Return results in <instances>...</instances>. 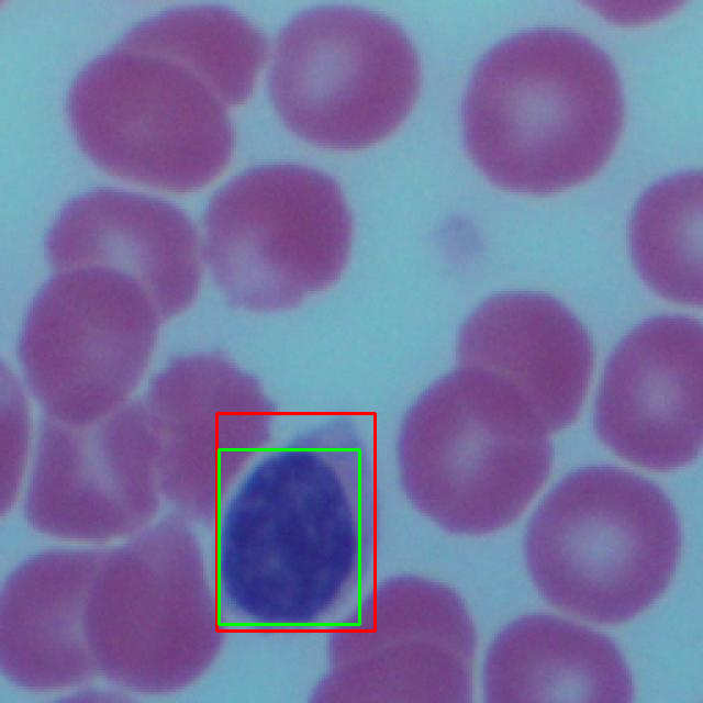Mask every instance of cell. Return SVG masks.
Masks as SVG:
<instances>
[{
	"label": "cell",
	"instance_id": "obj_1",
	"mask_svg": "<svg viewBox=\"0 0 703 703\" xmlns=\"http://www.w3.org/2000/svg\"><path fill=\"white\" fill-rule=\"evenodd\" d=\"M375 481L350 419L270 450L220 520L221 585L253 624L321 622L357 587L375 539Z\"/></svg>",
	"mask_w": 703,
	"mask_h": 703
},
{
	"label": "cell",
	"instance_id": "obj_2",
	"mask_svg": "<svg viewBox=\"0 0 703 703\" xmlns=\"http://www.w3.org/2000/svg\"><path fill=\"white\" fill-rule=\"evenodd\" d=\"M467 152L496 187L551 194L585 182L611 157L624 98L610 56L585 35L536 27L493 46L462 108Z\"/></svg>",
	"mask_w": 703,
	"mask_h": 703
},
{
	"label": "cell",
	"instance_id": "obj_3",
	"mask_svg": "<svg viewBox=\"0 0 703 703\" xmlns=\"http://www.w3.org/2000/svg\"><path fill=\"white\" fill-rule=\"evenodd\" d=\"M234 105L217 79L137 24L80 70L66 109L78 145L99 168L137 185L191 192L231 160Z\"/></svg>",
	"mask_w": 703,
	"mask_h": 703
},
{
	"label": "cell",
	"instance_id": "obj_4",
	"mask_svg": "<svg viewBox=\"0 0 703 703\" xmlns=\"http://www.w3.org/2000/svg\"><path fill=\"white\" fill-rule=\"evenodd\" d=\"M677 511L654 482L615 467L563 478L532 516L524 556L539 594L587 622L626 623L667 590L681 554Z\"/></svg>",
	"mask_w": 703,
	"mask_h": 703
},
{
	"label": "cell",
	"instance_id": "obj_5",
	"mask_svg": "<svg viewBox=\"0 0 703 703\" xmlns=\"http://www.w3.org/2000/svg\"><path fill=\"white\" fill-rule=\"evenodd\" d=\"M549 436L494 380L457 368L428 387L402 420L403 491L450 533H494L517 520L548 479Z\"/></svg>",
	"mask_w": 703,
	"mask_h": 703
},
{
	"label": "cell",
	"instance_id": "obj_6",
	"mask_svg": "<svg viewBox=\"0 0 703 703\" xmlns=\"http://www.w3.org/2000/svg\"><path fill=\"white\" fill-rule=\"evenodd\" d=\"M353 219L338 183L291 163L256 166L211 198L203 257L234 306L276 312L299 306L341 277Z\"/></svg>",
	"mask_w": 703,
	"mask_h": 703
},
{
	"label": "cell",
	"instance_id": "obj_7",
	"mask_svg": "<svg viewBox=\"0 0 703 703\" xmlns=\"http://www.w3.org/2000/svg\"><path fill=\"white\" fill-rule=\"evenodd\" d=\"M287 126L321 147L357 149L393 132L420 89L416 51L387 15L322 5L280 31L269 78Z\"/></svg>",
	"mask_w": 703,
	"mask_h": 703
},
{
	"label": "cell",
	"instance_id": "obj_8",
	"mask_svg": "<svg viewBox=\"0 0 703 703\" xmlns=\"http://www.w3.org/2000/svg\"><path fill=\"white\" fill-rule=\"evenodd\" d=\"M161 322L147 292L121 272H57L35 295L19 339L26 383L46 417L83 425L125 405Z\"/></svg>",
	"mask_w": 703,
	"mask_h": 703
},
{
	"label": "cell",
	"instance_id": "obj_9",
	"mask_svg": "<svg viewBox=\"0 0 703 703\" xmlns=\"http://www.w3.org/2000/svg\"><path fill=\"white\" fill-rule=\"evenodd\" d=\"M476 648L473 621L454 589L397 577L333 633L317 700L468 702Z\"/></svg>",
	"mask_w": 703,
	"mask_h": 703
},
{
	"label": "cell",
	"instance_id": "obj_10",
	"mask_svg": "<svg viewBox=\"0 0 703 703\" xmlns=\"http://www.w3.org/2000/svg\"><path fill=\"white\" fill-rule=\"evenodd\" d=\"M143 403L163 484L196 514L214 513L227 482L266 447L276 415L258 380L215 353L170 360Z\"/></svg>",
	"mask_w": 703,
	"mask_h": 703
},
{
	"label": "cell",
	"instance_id": "obj_11",
	"mask_svg": "<svg viewBox=\"0 0 703 703\" xmlns=\"http://www.w3.org/2000/svg\"><path fill=\"white\" fill-rule=\"evenodd\" d=\"M701 324L663 315L634 328L611 355L594 424L618 457L654 471L693 461L703 436Z\"/></svg>",
	"mask_w": 703,
	"mask_h": 703
},
{
	"label": "cell",
	"instance_id": "obj_12",
	"mask_svg": "<svg viewBox=\"0 0 703 703\" xmlns=\"http://www.w3.org/2000/svg\"><path fill=\"white\" fill-rule=\"evenodd\" d=\"M457 368L478 371L514 395L551 435L571 424L594 365L588 331L558 300L505 292L464 323Z\"/></svg>",
	"mask_w": 703,
	"mask_h": 703
},
{
	"label": "cell",
	"instance_id": "obj_13",
	"mask_svg": "<svg viewBox=\"0 0 703 703\" xmlns=\"http://www.w3.org/2000/svg\"><path fill=\"white\" fill-rule=\"evenodd\" d=\"M200 245L190 217L158 198L96 189L69 201L46 238L55 272L102 267L136 281L163 321L190 306L201 282Z\"/></svg>",
	"mask_w": 703,
	"mask_h": 703
},
{
	"label": "cell",
	"instance_id": "obj_14",
	"mask_svg": "<svg viewBox=\"0 0 703 703\" xmlns=\"http://www.w3.org/2000/svg\"><path fill=\"white\" fill-rule=\"evenodd\" d=\"M487 702H631L634 683L603 634L549 614L509 624L487 654Z\"/></svg>",
	"mask_w": 703,
	"mask_h": 703
},
{
	"label": "cell",
	"instance_id": "obj_15",
	"mask_svg": "<svg viewBox=\"0 0 703 703\" xmlns=\"http://www.w3.org/2000/svg\"><path fill=\"white\" fill-rule=\"evenodd\" d=\"M629 243L635 267L652 291L701 306V172L674 175L649 188L634 210Z\"/></svg>",
	"mask_w": 703,
	"mask_h": 703
}]
</instances>
